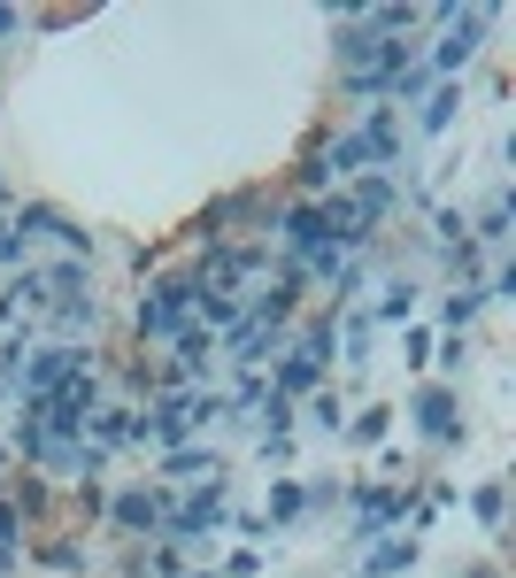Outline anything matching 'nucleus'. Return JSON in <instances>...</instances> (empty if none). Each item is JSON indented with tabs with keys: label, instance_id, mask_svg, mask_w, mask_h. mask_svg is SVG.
I'll return each instance as SVG.
<instances>
[{
	"label": "nucleus",
	"instance_id": "3",
	"mask_svg": "<svg viewBox=\"0 0 516 578\" xmlns=\"http://www.w3.org/2000/svg\"><path fill=\"white\" fill-rule=\"evenodd\" d=\"M77 370H93V355L85 348H70V340H54V348H39L24 370H16V393H24V409H39L62 378H77Z\"/></svg>",
	"mask_w": 516,
	"mask_h": 578
},
{
	"label": "nucleus",
	"instance_id": "1",
	"mask_svg": "<svg viewBox=\"0 0 516 578\" xmlns=\"http://www.w3.org/2000/svg\"><path fill=\"white\" fill-rule=\"evenodd\" d=\"M193 293H201V278H162V286H147L139 293V340H178L186 332V316H193Z\"/></svg>",
	"mask_w": 516,
	"mask_h": 578
},
{
	"label": "nucleus",
	"instance_id": "16",
	"mask_svg": "<svg viewBox=\"0 0 516 578\" xmlns=\"http://www.w3.org/2000/svg\"><path fill=\"white\" fill-rule=\"evenodd\" d=\"M478 309H486V286H463V293H448V301H440V316H448V332H463V324H470Z\"/></svg>",
	"mask_w": 516,
	"mask_h": 578
},
{
	"label": "nucleus",
	"instance_id": "26",
	"mask_svg": "<svg viewBox=\"0 0 516 578\" xmlns=\"http://www.w3.org/2000/svg\"><path fill=\"white\" fill-rule=\"evenodd\" d=\"M432 363H448V370H463V363H470V340H463V332H448V348H432Z\"/></svg>",
	"mask_w": 516,
	"mask_h": 578
},
{
	"label": "nucleus",
	"instance_id": "18",
	"mask_svg": "<svg viewBox=\"0 0 516 578\" xmlns=\"http://www.w3.org/2000/svg\"><path fill=\"white\" fill-rule=\"evenodd\" d=\"M309 425H316V432H348V401H339V393H316V401H309Z\"/></svg>",
	"mask_w": 516,
	"mask_h": 578
},
{
	"label": "nucleus",
	"instance_id": "13",
	"mask_svg": "<svg viewBox=\"0 0 516 578\" xmlns=\"http://www.w3.org/2000/svg\"><path fill=\"white\" fill-rule=\"evenodd\" d=\"M470 510H478V525H486V532H501V517H508V493H501V478H486V486L470 493Z\"/></svg>",
	"mask_w": 516,
	"mask_h": 578
},
{
	"label": "nucleus",
	"instance_id": "12",
	"mask_svg": "<svg viewBox=\"0 0 516 578\" xmlns=\"http://www.w3.org/2000/svg\"><path fill=\"white\" fill-rule=\"evenodd\" d=\"M162 470H169V478H193V470H209V478H224V463H216L209 448H169V455H162Z\"/></svg>",
	"mask_w": 516,
	"mask_h": 578
},
{
	"label": "nucleus",
	"instance_id": "7",
	"mask_svg": "<svg viewBox=\"0 0 516 578\" xmlns=\"http://www.w3.org/2000/svg\"><path fill=\"white\" fill-rule=\"evenodd\" d=\"M124 440H139V417H131V409H93V448L109 455V448H124Z\"/></svg>",
	"mask_w": 516,
	"mask_h": 578
},
{
	"label": "nucleus",
	"instance_id": "14",
	"mask_svg": "<svg viewBox=\"0 0 516 578\" xmlns=\"http://www.w3.org/2000/svg\"><path fill=\"white\" fill-rule=\"evenodd\" d=\"M455 109H463V86H440L432 101H424V116H416V124H424V131H448V124H455Z\"/></svg>",
	"mask_w": 516,
	"mask_h": 578
},
{
	"label": "nucleus",
	"instance_id": "17",
	"mask_svg": "<svg viewBox=\"0 0 516 578\" xmlns=\"http://www.w3.org/2000/svg\"><path fill=\"white\" fill-rule=\"evenodd\" d=\"M386 432H393V409H363V417L348 425V440H355V448H378Z\"/></svg>",
	"mask_w": 516,
	"mask_h": 578
},
{
	"label": "nucleus",
	"instance_id": "10",
	"mask_svg": "<svg viewBox=\"0 0 516 578\" xmlns=\"http://www.w3.org/2000/svg\"><path fill=\"white\" fill-rule=\"evenodd\" d=\"M32 555H39L47 570H93V548H77V540H39Z\"/></svg>",
	"mask_w": 516,
	"mask_h": 578
},
{
	"label": "nucleus",
	"instance_id": "27",
	"mask_svg": "<svg viewBox=\"0 0 516 578\" xmlns=\"http://www.w3.org/2000/svg\"><path fill=\"white\" fill-rule=\"evenodd\" d=\"M348 363H370V324H348Z\"/></svg>",
	"mask_w": 516,
	"mask_h": 578
},
{
	"label": "nucleus",
	"instance_id": "11",
	"mask_svg": "<svg viewBox=\"0 0 516 578\" xmlns=\"http://www.w3.org/2000/svg\"><path fill=\"white\" fill-rule=\"evenodd\" d=\"M301 510H309V493H301L293 478H278V486H270V510H263V525H293Z\"/></svg>",
	"mask_w": 516,
	"mask_h": 578
},
{
	"label": "nucleus",
	"instance_id": "6",
	"mask_svg": "<svg viewBox=\"0 0 516 578\" xmlns=\"http://www.w3.org/2000/svg\"><path fill=\"white\" fill-rule=\"evenodd\" d=\"M186 432H193V417H186V401H162V409H154V425H139V440H154L162 455L178 448Z\"/></svg>",
	"mask_w": 516,
	"mask_h": 578
},
{
	"label": "nucleus",
	"instance_id": "20",
	"mask_svg": "<svg viewBox=\"0 0 516 578\" xmlns=\"http://www.w3.org/2000/svg\"><path fill=\"white\" fill-rule=\"evenodd\" d=\"M478 239H486V247H501V239H508V193H493V201H486V216H478Z\"/></svg>",
	"mask_w": 516,
	"mask_h": 578
},
{
	"label": "nucleus",
	"instance_id": "22",
	"mask_svg": "<svg viewBox=\"0 0 516 578\" xmlns=\"http://www.w3.org/2000/svg\"><path fill=\"white\" fill-rule=\"evenodd\" d=\"M408 309H416V286H386V301H378V324H408Z\"/></svg>",
	"mask_w": 516,
	"mask_h": 578
},
{
	"label": "nucleus",
	"instance_id": "21",
	"mask_svg": "<svg viewBox=\"0 0 516 578\" xmlns=\"http://www.w3.org/2000/svg\"><path fill=\"white\" fill-rule=\"evenodd\" d=\"M54 316H62V332H77V324L101 316V301H93V293H70V301H54Z\"/></svg>",
	"mask_w": 516,
	"mask_h": 578
},
{
	"label": "nucleus",
	"instance_id": "19",
	"mask_svg": "<svg viewBox=\"0 0 516 578\" xmlns=\"http://www.w3.org/2000/svg\"><path fill=\"white\" fill-rule=\"evenodd\" d=\"M416 563V540H386L378 555H370V578H393V570H408Z\"/></svg>",
	"mask_w": 516,
	"mask_h": 578
},
{
	"label": "nucleus",
	"instance_id": "8",
	"mask_svg": "<svg viewBox=\"0 0 516 578\" xmlns=\"http://www.w3.org/2000/svg\"><path fill=\"white\" fill-rule=\"evenodd\" d=\"M216 363V332H193V324H186V332H178V378H201Z\"/></svg>",
	"mask_w": 516,
	"mask_h": 578
},
{
	"label": "nucleus",
	"instance_id": "25",
	"mask_svg": "<svg viewBox=\"0 0 516 578\" xmlns=\"http://www.w3.org/2000/svg\"><path fill=\"white\" fill-rule=\"evenodd\" d=\"M254 570H263V555H254V548H231V555H224V570H216V578H254Z\"/></svg>",
	"mask_w": 516,
	"mask_h": 578
},
{
	"label": "nucleus",
	"instance_id": "29",
	"mask_svg": "<svg viewBox=\"0 0 516 578\" xmlns=\"http://www.w3.org/2000/svg\"><path fill=\"white\" fill-rule=\"evenodd\" d=\"M470 578H501V570H470Z\"/></svg>",
	"mask_w": 516,
	"mask_h": 578
},
{
	"label": "nucleus",
	"instance_id": "9",
	"mask_svg": "<svg viewBox=\"0 0 516 578\" xmlns=\"http://www.w3.org/2000/svg\"><path fill=\"white\" fill-rule=\"evenodd\" d=\"M316 378H324V363H309V355H301V348H293V355H286V363H278V386H270V393H286V401H293V393H309V386H316Z\"/></svg>",
	"mask_w": 516,
	"mask_h": 578
},
{
	"label": "nucleus",
	"instance_id": "23",
	"mask_svg": "<svg viewBox=\"0 0 516 578\" xmlns=\"http://www.w3.org/2000/svg\"><path fill=\"white\" fill-rule=\"evenodd\" d=\"M77 510L85 517H109V486L101 478H77Z\"/></svg>",
	"mask_w": 516,
	"mask_h": 578
},
{
	"label": "nucleus",
	"instance_id": "30",
	"mask_svg": "<svg viewBox=\"0 0 516 578\" xmlns=\"http://www.w3.org/2000/svg\"><path fill=\"white\" fill-rule=\"evenodd\" d=\"M0 231H9V224H0Z\"/></svg>",
	"mask_w": 516,
	"mask_h": 578
},
{
	"label": "nucleus",
	"instance_id": "24",
	"mask_svg": "<svg viewBox=\"0 0 516 578\" xmlns=\"http://www.w3.org/2000/svg\"><path fill=\"white\" fill-rule=\"evenodd\" d=\"M147 570H154V578H178V570H186V548H178V540H162V548H154V563H147Z\"/></svg>",
	"mask_w": 516,
	"mask_h": 578
},
{
	"label": "nucleus",
	"instance_id": "28",
	"mask_svg": "<svg viewBox=\"0 0 516 578\" xmlns=\"http://www.w3.org/2000/svg\"><path fill=\"white\" fill-rule=\"evenodd\" d=\"M0 570H16V548H0Z\"/></svg>",
	"mask_w": 516,
	"mask_h": 578
},
{
	"label": "nucleus",
	"instance_id": "5",
	"mask_svg": "<svg viewBox=\"0 0 516 578\" xmlns=\"http://www.w3.org/2000/svg\"><path fill=\"white\" fill-rule=\"evenodd\" d=\"M162 517H169V502H162V493H139V486L109 502V525H116V532H139V540H147Z\"/></svg>",
	"mask_w": 516,
	"mask_h": 578
},
{
	"label": "nucleus",
	"instance_id": "4",
	"mask_svg": "<svg viewBox=\"0 0 516 578\" xmlns=\"http://www.w3.org/2000/svg\"><path fill=\"white\" fill-rule=\"evenodd\" d=\"M408 417H416V432L432 440V448L463 440V401H455V386H424V393L408 401Z\"/></svg>",
	"mask_w": 516,
	"mask_h": 578
},
{
	"label": "nucleus",
	"instance_id": "2",
	"mask_svg": "<svg viewBox=\"0 0 516 578\" xmlns=\"http://www.w3.org/2000/svg\"><path fill=\"white\" fill-rule=\"evenodd\" d=\"M486 24H493V9H463V16H448V32L432 39V54H424L416 70H424V77H455V70H470V54H478Z\"/></svg>",
	"mask_w": 516,
	"mask_h": 578
},
{
	"label": "nucleus",
	"instance_id": "15",
	"mask_svg": "<svg viewBox=\"0 0 516 578\" xmlns=\"http://www.w3.org/2000/svg\"><path fill=\"white\" fill-rule=\"evenodd\" d=\"M286 247H301V255H316V247H324V224H316V209H293V216H286Z\"/></svg>",
	"mask_w": 516,
	"mask_h": 578
}]
</instances>
